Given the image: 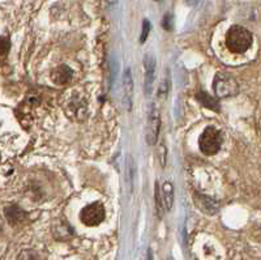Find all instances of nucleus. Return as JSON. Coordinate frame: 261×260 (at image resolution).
<instances>
[{"label":"nucleus","instance_id":"1","mask_svg":"<svg viewBox=\"0 0 261 260\" xmlns=\"http://www.w3.org/2000/svg\"><path fill=\"white\" fill-rule=\"evenodd\" d=\"M253 43L252 33L241 25H232L226 34V46L231 53L244 54Z\"/></svg>","mask_w":261,"mask_h":260},{"label":"nucleus","instance_id":"2","mask_svg":"<svg viewBox=\"0 0 261 260\" xmlns=\"http://www.w3.org/2000/svg\"><path fill=\"white\" fill-rule=\"evenodd\" d=\"M213 90L214 94L218 98L234 97L239 92V85L231 75L226 72H218L214 76Z\"/></svg>","mask_w":261,"mask_h":260},{"label":"nucleus","instance_id":"3","mask_svg":"<svg viewBox=\"0 0 261 260\" xmlns=\"http://www.w3.org/2000/svg\"><path fill=\"white\" fill-rule=\"evenodd\" d=\"M200 151L205 156H214L220 152L222 147V136L221 131L214 127H206L199 139Z\"/></svg>","mask_w":261,"mask_h":260},{"label":"nucleus","instance_id":"4","mask_svg":"<svg viewBox=\"0 0 261 260\" xmlns=\"http://www.w3.org/2000/svg\"><path fill=\"white\" fill-rule=\"evenodd\" d=\"M106 216V210L101 203H93L88 207L84 208L80 213V220L86 226H98L105 220Z\"/></svg>","mask_w":261,"mask_h":260},{"label":"nucleus","instance_id":"5","mask_svg":"<svg viewBox=\"0 0 261 260\" xmlns=\"http://www.w3.org/2000/svg\"><path fill=\"white\" fill-rule=\"evenodd\" d=\"M161 130V115L160 111L155 109L154 105H151L150 112H149V124L148 133H146V141L150 145H154L158 140Z\"/></svg>","mask_w":261,"mask_h":260},{"label":"nucleus","instance_id":"6","mask_svg":"<svg viewBox=\"0 0 261 260\" xmlns=\"http://www.w3.org/2000/svg\"><path fill=\"white\" fill-rule=\"evenodd\" d=\"M193 201H195L196 207L199 208L200 210H202L204 213H206V215H209V216L216 215L218 212V208H220L218 203L214 199L202 195V194H199V192H195Z\"/></svg>","mask_w":261,"mask_h":260},{"label":"nucleus","instance_id":"7","mask_svg":"<svg viewBox=\"0 0 261 260\" xmlns=\"http://www.w3.org/2000/svg\"><path fill=\"white\" fill-rule=\"evenodd\" d=\"M4 216H6L7 221L9 222V225L16 226V225H20L24 222L25 217H27V213L22 208H20L18 205L12 204L7 205L4 208Z\"/></svg>","mask_w":261,"mask_h":260},{"label":"nucleus","instance_id":"8","mask_svg":"<svg viewBox=\"0 0 261 260\" xmlns=\"http://www.w3.org/2000/svg\"><path fill=\"white\" fill-rule=\"evenodd\" d=\"M73 77V71L69 68L68 65H59L58 68L54 69V72L51 74V80L54 84L57 85H65L72 80Z\"/></svg>","mask_w":261,"mask_h":260},{"label":"nucleus","instance_id":"9","mask_svg":"<svg viewBox=\"0 0 261 260\" xmlns=\"http://www.w3.org/2000/svg\"><path fill=\"white\" fill-rule=\"evenodd\" d=\"M154 72H155V59L153 54H148L145 56V90L146 93L151 92L153 83H154Z\"/></svg>","mask_w":261,"mask_h":260},{"label":"nucleus","instance_id":"10","mask_svg":"<svg viewBox=\"0 0 261 260\" xmlns=\"http://www.w3.org/2000/svg\"><path fill=\"white\" fill-rule=\"evenodd\" d=\"M196 101L201 104L202 106H205L206 109H211L216 112H220L221 111V106H220V102L216 100L214 97H212L211 94H208L204 90H199V92L195 94Z\"/></svg>","mask_w":261,"mask_h":260},{"label":"nucleus","instance_id":"11","mask_svg":"<svg viewBox=\"0 0 261 260\" xmlns=\"http://www.w3.org/2000/svg\"><path fill=\"white\" fill-rule=\"evenodd\" d=\"M162 201L163 205H165V209L170 210L172 208V204H174V187L170 182H165L162 187Z\"/></svg>","mask_w":261,"mask_h":260},{"label":"nucleus","instance_id":"12","mask_svg":"<svg viewBox=\"0 0 261 260\" xmlns=\"http://www.w3.org/2000/svg\"><path fill=\"white\" fill-rule=\"evenodd\" d=\"M124 89H125V96H127V102L128 110H130V102H132V93H134V83H132V77H130V71L127 69L124 75Z\"/></svg>","mask_w":261,"mask_h":260},{"label":"nucleus","instance_id":"13","mask_svg":"<svg viewBox=\"0 0 261 260\" xmlns=\"http://www.w3.org/2000/svg\"><path fill=\"white\" fill-rule=\"evenodd\" d=\"M154 195H155V208H157V213L158 217L162 219L163 215H165V205H163L162 201V194H161V188H160V183H155V190H154Z\"/></svg>","mask_w":261,"mask_h":260},{"label":"nucleus","instance_id":"14","mask_svg":"<svg viewBox=\"0 0 261 260\" xmlns=\"http://www.w3.org/2000/svg\"><path fill=\"white\" fill-rule=\"evenodd\" d=\"M17 260H39L38 254L33 250H24L18 254Z\"/></svg>","mask_w":261,"mask_h":260},{"label":"nucleus","instance_id":"15","mask_svg":"<svg viewBox=\"0 0 261 260\" xmlns=\"http://www.w3.org/2000/svg\"><path fill=\"white\" fill-rule=\"evenodd\" d=\"M11 49V41L7 37H0V56H4L8 54Z\"/></svg>","mask_w":261,"mask_h":260},{"label":"nucleus","instance_id":"16","mask_svg":"<svg viewBox=\"0 0 261 260\" xmlns=\"http://www.w3.org/2000/svg\"><path fill=\"white\" fill-rule=\"evenodd\" d=\"M149 33H150V22H149L148 20H144L143 22V33H141V38H140V42L141 43H144V42L146 41V38H148Z\"/></svg>","mask_w":261,"mask_h":260},{"label":"nucleus","instance_id":"17","mask_svg":"<svg viewBox=\"0 0 261 260\" xmlns=\"http://www.w3.org/2000/svg\"><path fill=\"white\" fill-rule=\"evenodd\" d=\"M162 27L165 30H171L172 27H174V18H172L171 15L167 13L165 17H163V22H162Z\"/></svg>","mask_w":261,"mask_h":260},{"label":"nucleus","instance_id":"18","mask_svg":"<svg viewBox=\"0 0 261 260\" xmlns=\"http://www.w3.org/2000/svg\"><path fill=\"white\" fill-rule=\"evenodd\" d=\"M169 89H170V79L167 80V77H165L160 85V94H167V93H169Z\"/></svg>","mask_w":261,"mask_h":260},{"label":"nucleus","instance_id":"19","mask_svg":"<svg viewBox=\"0 0 261 260\" xmlns=\"http://www.w3.org/2000/svg\"><path fill=\"white\" fill-rule=\"evenodd\" d=\"M160 153H161V157H162V158H161V165L165 166V163H166V147H165L163 144H161Z\"/></svg>","mask_w":261,"mask_h":260},{"label":"nucleus","instance_id":"20","mask_svg":"<svg viewBox=\"0 0 261 260\" xmlns=\"http://www.w3.org/2000/svg\"><path fill=\"white\" fill-rule=\"evenodd\" d=\"M2 233H3V226H2V224H0V235H2Z\"/></svg>","mask_w":261,"mask_h":260},{"label":"nucleus","instance_id":"21","mask_svg":"<svg viewBox=\"0 0 261 260\" xmlns=\"http://www.w3.org/2000/svg\"><path fill=\"white\" fill-rule=\"evenodd\" d=\"M169 260H171V259H169Z\"/></svg>","mask_w":261,"mask_h":260}]
</instances>
